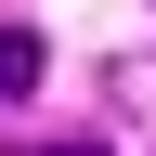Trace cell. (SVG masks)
Returning <instances> with one entry per match:
<instances>
[{
  "instance_id": "obj_1",
  "label": "cell",
  "mask_w": 156,
  "mask_h": 156,
  "mask_svg": "<svg viewBox=\"0 0 156 156\" xmlns=\"http://www.w3.org/2000/svg\"><path fill=\"white\" fill-rule=\"evenodd\" d=\"M39 78H52V39L39 26H0V104H26Z\"/></svg>"
},
{
  "instance_id": "obj_2",
  "label": "cell",
  "mask_w": 156,
  "mask_h": 156,
  "mask_svg": "<svg viewBox=\"0 0 156 156\" xmlns=\"http://www.w3.org/2000/svg\"><path fill=\"white\" fill-rule=\"evenodd\" d=\"M52 156H104V143H52Z\"/></svg>"
}]
</instances>
